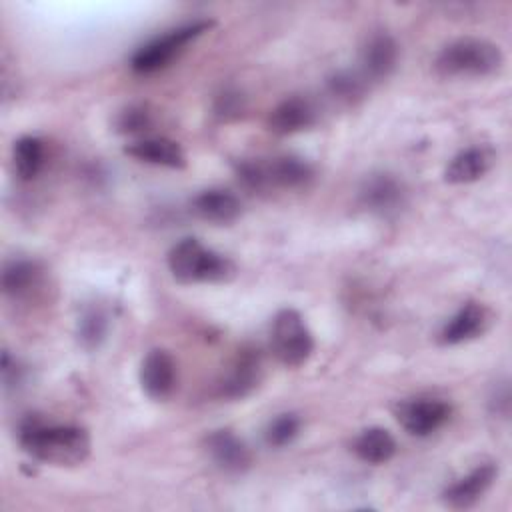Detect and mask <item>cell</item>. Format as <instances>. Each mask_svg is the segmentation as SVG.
<instances>
[{"label":"cell","instance_id":"obj_25","mask_svg":"<svg viewBox=\"0 0 512 512\" xmlns=\"http://www.w3.org/2000/svg\"><path fill=\"white\" fill-rule=\"evenodd\" d=\"M152 112L144 104H132L124 108L116 118V130L122 134H138L150 130Z\"/></svg>","mask_w":512,"mask_h":512},{"label":"cell","instance_id":"obj_26","mask_svg":"<svg viewBox=\"0 0 512 512\" xmlns=\"http://www.w3.org/2000/svg\"><path fill=\"white\" fill-rule=\"evenodd\" d=\"M244 110H246V100L238 90L224 88L214 100V114L222 120L240 118Z\"/></svg>","mask_w":512,"mask_h":512},{"label":"cell","instance_id":"obj_6","mask_svg":"<svg viewBox=\"0 0 512 512\" xmlns=\"http://www.w3.org/2000/svg\"><path fill=\"white\" fill-rule=\"evenodd\" d=\"M270 342L278 362L288 368L306 364L314 352V336L304 316L294 308H282L276 312Z\"/></svg>","mask_w":512,"mask_h":512},{"label":"cell","instance_id":"obj_14","mask_svg":"<svg viewBox=\"0 0 512 512\" xmlns=\"http://www.w3.org/2000/svg\"><path fill=\"white\" fill-rule=\"evenodd\" d=\"M492 322V314L484 304L466 302L458 312L442 326L438 340L444 346H456L482 336Z\"/></svg>","mask_w":512,"mask_h":512},{"label":"cell","instance_id":"obj_1","mask_svg":"<svg viewBox=\"0 0 512 512\" xmlns=\"http://www.w3.org/2000/svg\"><path fill=\"white\" fill-rule=\"evenodd\" d=\"M18 442L30 458L52 466H78L88 460L92 450V440L86 428L44 422L32 414L22 420Z\"/></svg>","mask_w":512,"mask_h":512},{"label":"cell","instance_id":"obj_16","mask_svg":"<svg viewBox=\"0 0 512 512\" xmlns=\"http://www.w3.org/2000/svg\"><path fill=\"white\" fill-rule=\"evenodd\" d=\"M124 154L132 156L138 162H146L152 166H162V168H172V170L186 168L184 148L176 140H170L164 136L134 140L128 146H124Z\"/></svg>","mask_w":512,"mask_h":512},{"label":"cell","instance_id":"obj_17","mask_svg":"<svg viewBox=\"0 0 512 512\" xmlns=\"http://www.w3.org/2000/svg\"><path fill=\"white\" fill-rule=\"evenodd\" d=\"M494 160L496 156L490 146L464 148L448 162L444 170V180L448 184H472L490 172Z\"/></svg>","mask_w":512,"mask_h":512},{"label":"cell","instance_id":"obj_24","mask_svg":"<svg viewBox=\"0 0 512 512\" xmlns=\"http://www.w3.org/2000/svg\"><path fill=\"white\" fill-rule=\"evenodd\" d=\"M326 86L334 100H338L342 104H354L366 94L368 82L360 76V72L340 70L328 78Z\"/></svg>","mask_w":512,"mask_h":512},{"label":"cell","instance_id":"obj_8","mask_svg":"<svg viewBox=\"0 0 512 512\" xmlns=\"http://www.w3.org/2000/svg\"><path fill=\"white\" fill-rule=\"evenodd\" d=\"M358 204L374 216L390 218L406 204V188L400 178L388 172H374L358 188Z\"/></svg>","mask_w":512,"mask_h":512},{"label":"cell","instance_id":"obj_12","mask_svg":"<svg viewBox=\"0 0 512 512\" xmlns=\"http://www.w3.org/2000/svg\"><path fill=\"white\" fill-rule=\"evenodd\" d=\"M262 380V358L254 348H242L220 380V396L240 400L252 394Z\"/></svg>","mask_w":512,"mask_h":512},{"label":"cell","instance_id":"obj_21","mask_svg":"<svg viewBox=\"0 0 512 512\" xmlns=\"http://www.w3.org/2000/svg\"><path fill=\"white\" fill-rule=\"evenodd\" d=\"M44 142L38 136H20L14 142L12 148V160H14V172L22 182H30L34 180L42 166H44Z\"/></svg>","mask_w":512,"mask_h":512},{"label":"cell","instance_id":"obj_20","mask_svg":"<svg viewBox=\"0 0 512 512\" xmlns=\"http://www.w3.org/2000/svg\"><path fill=\"white\" fill-rule=\"evenodd\" d=\"M352 448H354V454H356L362 462L380 466V464L390 462V460L396 456L398 444H396L394 436H392L386 428L370 426V428L362 430V432L356 436Z\"/></svg>","mask_w":512,"mask_h":512},{"label":"cell","instance_id":"obj_7","mask_svg":"<svg viewBox=\"0 0 512 512\" xmlns=\"http://www.w3.org/2000/svg\"><path fill=\"white\" fill-rule=\"evenodd\" d=\"M394 414L408 434L424 438L440 430L450 420L452 406L444 398L416 396L398 402Z\"/></svg>","mask_w":512,"mask_h":512},{"label":"cell","instance_id":"obj_2","mask_svg":"<svg viewBox=\"0 0 512 512\" xmlns=\"http://www.w3.org/2000/svg\"><path fill=\"white\" fill-rule=\"evenodd\" d=\"M166 262L174 280L182 284H218L236 276V266L228 256L192 236L178 240L170 248Z\"/></svg>","mask_w":512,"mask_h":512},{"label":"cell","instance_id":"obj_13","mask_svg":"<svg viewBox=\"0 0 512 512\" xmlns=\"http://www.w3.org/2000/svg\"><path fill=\"white\" fill-rule=\"evenodd\" d=\"M318 120L316 106L304 96H288L278 102L266 120V126L276 136H292L312 128Z\"/></svg>","mask_w":512,"mask_h":512},{"label":"cell","instance_id":"obj_22","mask_svg":"<svg viewBox=\"0 0 512 512\" xmlns=\"http://www.w3.org/2000/svg\"><path fill=\"white\" fill-rule=\"evenodd\" d=\"M76 334L86 350L98 348L108 334V314L100 306H86L78 318Z\"/></svg>","mask_w":512,"mask_h":512},{"label":"cell","instance_id":"obj_18","mask_svg":"<svg viewBox=\"0 0 512 512\" xmlns=\"http://www.w3.org/2000/svg\"><path fill=\"white\" fill-rule=\"evenodd\" d=\"M192 208L198 218L212 224H230L242 214L240 198L224 188L202 190L192 200Z\"/></svg>","mask_w":512,"mask_h":512},{"label":"cell","instance_id":"obj_23","mask_svg":"<svg viewBox=\"0 0 512 512\" xmlns=\"http://www.w3.org/2000/svg\"><path fill=\"white\" fill-rule=\"evenodd\" d=\"M302 430V420L294 412H282L274 416L264 428V442L270 448H284L290 446Z\"/></svg>","mask_w":512,"mask_h":512},{"label":"cell","instance_id":"obj_9","mask_svg":"<svg viewBox=\"0 0 512 512\" xmlns=\"http://www.w3.org/2000/svg\"><path fill=\"white\" fill-rule=\"evenodd\" d=\"M178 384L174 356L164 348H152L140 364V386L152 400H168Z\"/></svg>","mask_w":512,"mask_h":512},{"label":"cell","instance_id":"obj_19","mask_svg":"<svg viewBox=\"0 0 512 512\" xmlns=\"http://www.w3.org/2000/svg\"><path fill=\"white\" fill-rule=\"evenodd\" d=\"M42 282V268L34 260L14 258L4 264L2 270V290L12 300L30 298L32 292Z\"/></svg>","mask_w":512,"mask_h":512},{"label":"cell","instance_id":"obj_4","mask_svg":"<svg viewBox=\"0 0 512 512\" xmlns=\"http://www.w3.org/2000/svg\"><path fill=\"white\" fill-rule=\"evenodd\" d=\"M504 66L500 46L486 38L464 36L448 42L436 56L434 68L444 78H484Z\"/></svg>","mask_w":512,"mask_h":512},{"label":"cell","instance_id":"obj_5","mask_svg":"<svg viewBox=\"0 0 512 512\" xmlns=\"http://www.w3.org/2000/svg\"><path fill=\"white\" fill-rule=\"evenodd\" d=\"M214 20H194L176 26L160 36L138 46L130 58V68L136 74H154L168 68L194 40L210 32Z\"/></svg>","mask_w":512,"mask_h":512},{"label":"cell","instance_id":"obj_3","mask_svg":"<svg viewBox=\"0 0 512 512\" xmlns=\"http://www.w3.org/2000/svg\"><path fill=\"white\" fill-rule=\"evenodd\" d=\"M236 176L254 192L300 190L314 180V168L300 156L282 154L272 158H246L236 164Z\"/></svg>","mask_w":512,"mask_h":512},{"label":"cell","instance_id":"obj_10","mask_svg":"<svg viewBox=\"0 0 512 512\" xmlns=\"http://www.w3.org/2000/svg\"><path fill=\"white\" fill-rule=\"evenodd\" d=\"M398 42L384 30L372 32L360 48V76L366 82L386 80L398 66Z\"/></svg>","mask_w":512,"mask_h":512},{"label":"cell","instance_id":"obj_27","mask_svg":"<svg viewBox=\"0 0 512 512\" xmlns=\"http://www.w3.org/2000/svg\"><path fill=\"white\" fill-rule=\"evenodd\" d=\"M24 380V368L20 366V362L16 358L10 356V352L6 350L2 354V382H4V388L10 390V388H18Z\"/></svg>","mask_w":512,"mask_h":512},{"label":"cell","instance_id":"obj_11","mask_svg":"<svg viewBox=\"0 0 512 512\" xmlns=\"http://www.w3.org/2000/svg\"><path fill=\"white\" fill-rule=\"evenodd\" d=\"M204 450L214 466L226 474H242L252 466V452L248 444L228 428L206 434Z\"/></svg>","mask_w":512,"mask_h":512},{"label":"cell","instance_id":"obj_15","mask_svg":"<svg viewBox=\"0 0 512 512\" xmlns=\"http://www.w3.org/2000/svg\"><path fill=\"white\" fill-rule=\"evenodd\" d=\"M496 476H498V466L494 462H484L474 470H470L466 476L446 486L442 492V498L446 506L454 510L472 508L490 490Z\"/></svg>","mask_w":512,"mask_h":512}]
</instances>
